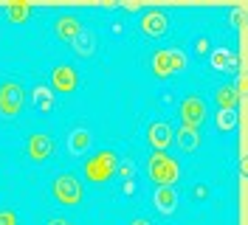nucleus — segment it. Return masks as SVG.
<instances>
[{"label": "nucleus", "mask_w": 248, "mask_h": 225, "mask_svg": "<svg viewBox=\"0 0 248 225\" xmlns=\"http://www.w3.org/2000/svg\"><path fill=\"white\" fill-rule=\"evenodd\" d=\"M147 172H150V180L155 183V189H172L181 180V164L167 152H153L147 161Z\"/></svg>", "instance_id": "1"}, {"label": "nucleus", "mask_w": 248, "mask_h": 225, "mask_svg": "<svg viewBox=\"0 0 248 225\" xmlns=\"http://www.w3.org/2000/svg\"><path fill=\"white\" fill-rule=\"evenodd\" d=\"M116 169H119V155L113 150H99L93 152L91 158L85 161L82 166V172H85V178L91 180V183H108L113 175H116Z\"/></svg>", "instance_id": "2"}, {"label": "nucleus", "mask_w": 248, "mask_h": 225, "mask_svg": "<svg viewBox=\"0 0 248 225\" xmlns=\"http://www.w3.org/2000/svg\"><path fill=\"white\" fill-rule=\"evenodd\" d=\"M51 195L54 200L60 203V206H68V209H74L82 203V183L74 172H60L54 183H51Z\"/></svg>", "instance_id": "3"}, {"label": "nucleus", "mask_w": 248, "mask_h": 225, "mask_svg": "<svg viewBox=\"0 0 248 225\" xmlns=\"http://www.w3.org/2000/svg\"><path fill=\"white\" fill-rule=\"evenodd\" d=\"M26 105V88L17 79H3L0 82V116L15 119Z\"/></svg>", "instance_id": "4"}, {"label": "nucleus", "mask_w": 248, "mask_h": 225, "mask_svg": "<svg viewBox=\"0 0 248 225\" xmlns=\"http://www.w3.org/2000/svg\"><path fill=\"white\" fill-rule=\"evenodd\" d=\"M178 113H181V127L198 130V133H201V127L209 119V107H206V102H203L201 96H186V99H181Z\"/></svg>", "instance_id": "5"}, {"label": "nucleus", "mask_w": 248, "mask_h": 225, "mask_svg": "<svg viewBox=\"0 0 248 225\" xmlns=\"http://www.w3.org/2000/svg\"><path fill=\"white\" fill-rule=\"evenodd\" d=\"M48 88L54 90V93H74L79 90V71L74 65H68V62H60V65H54L51 68V85Z\"/></svg>", "instance_id": "6"}, {"label": "nucleus", "mask_w": 248, "mask_h": 225, "mask_svg": "<svg viewBox=\"0 0 248 225\" xmlns=\"http://www.w3.org/2000/svg\"><path fill=\"white\" fill-rule=\"evenodd\" d=\"M139 29L144 37H153V40H158V37H164L167 31H170V17H167V12L164 9H147L144 15H141V23Z\"/></svg>", "instance_id": "7"}, {"label": "nucleus", "mask_w": 248, "mask_h": 225, "mask_svg": "<svg viewBox=\"0 0 248 225\" xmlns=\"http://www.w3.org/2000/svg\"><path fill=\"white\" fill-rule=\"evenodd\" d=\"M54 152H57V144H54L51 135H46V133H31L29 135V141H26V155H29L31 161H37V164L51 161Z\"/></svg>", "instance_id": "8"}, {"label": "nucleus", "mask_w": 248, "mask_h": 225, "mask_svg": "<svg viewBox=\"0 0 248 225\" xmlns=\"http://www.w3.org/2000/svg\"><path fill=\"white\" fill-rule=\"evenodd\" d=\"M209 68L215 74H234L240 68V60H237V51L229 48V45H220L215 51H209Z\"/></svg>", "instance_id": "9"}, {"label": "nucleus", "mask_w": 248, "mask_h": 225, "mask_svg": "<svg viewBox=\"0 0 248 225\" xmlns=\"http://www.w3.org/2000/svg\"><path fill=\"white\" fill-rule=\"evenodd\" d=\"M147 144L153 147V152H167L172 144V127L167 121H153L147 127Z\"/></svg>", "instance_id": "10"}, {"label": "nucleus", "mask_w": 248, "mask_h": 225, "mask_svg": "<svg viewBox=\"0 0 248 225\" xmlns=\"http://www.w3.org/2000/svg\"><path fill=\"white\" fill-rule=\"evenodd\" d=\"M82 29H85V26L79 23L77 15H60L57 23H54V34H57V40H62V43H74Z\"/></svg>", "instance_id": "11"}, {"label": "nucleus", "mask_w": 248, "mask_h": 225, "mask_svg": "<svg viewBox=\"0 0 248 225\" xmlns=\"http://www.w3.org/2000/svg\"><path fill=\"white\" fill-rule=\"evenodd\" d=\"M71 45H74V54H77V57L91 60V57H96V51H99V37H96V31L82 29L77 34V40H74Z\"/></svg>", "instance_id": "12"}, {"label": "nucleus", "mask_w": 248, "mask_h": 225, "mask_svg": "<svg viewBox=\"0 0 248 225\" xmlns=\"http://www.w3.org/2000/svg\"><path fill=\"white\" fill-rule=\"evenodd\" d=\"M91 144H93V135H91L88 127H77L74 133L68 135V152H71V155H77V158L91 150Z\"/></svg>", "instance_id": "13"}, {"label": "nucleus", "mask_w": 248, "mask_h": 225, "mask_svg": "<svg viewBox=\"0 0 248 225\" xmlns=\"http://www.w3.org/2000/svg\"><path fill=\"white\" fill-rule=\"evenodd\" d=\"M153 206H155V211L164 214V217L175 214V209H178V195H175V189H155Z\"/></svg>", "instance_id": "14"}, {"label": "nucleus", "mask_w": 248, "mask_h": 225, "mask_svg": "<svg viewBox=\"0 0 248 225\" xmlns=\"http://www.w3.org/2000/svg\"><path fill=\"white\" fill-rule=\"evenodd\" d=\"M172 141L181 147V152H195L201 147V133L189 130V127H178V130H172Z\"/></svg>", "instance_id": "15"}, {"label": "nucleus", "mask_w": 248, "mask_h": 225, "mask_svg": "<svg viewBox=\"0 0 248 225\" xmlns=\"http://www.w3.org/2000/svg\"><path fill=\"white\" fill-rule=\"evenodd\" d=\"M215 102L220 110H237V102H240V90L234 85H217L215 88Z\"/></svg>", "instance_id": "16"}, {"label": "nucleus", "mask_w": 248, "mask_h": 225, "mask_svg": "<svg viewBox=\"0 0 248 225\" xmlns=\"http://www.w3.org/2000/svg\"><path fill=\"white\" fill-rule=\"evenodd\" d=\"M31 96H34V107H37V113H51L54 110V90L48 88V85H34L31 88Z\"/></svg>", "instance_id": "17"}, {"label": "nucleus", "mask_w": 248, "mask_h": 225, "mask_svg": "<svg viewBox=\"0 0 248 225\" xmlns=\"http://www.w3.org/2000/svg\"><path fill=\"white\" fill-rule=\"evenodd\" d=\"M150 65H153V74L158 76V79H170L172 76V65H170L167 48H158V51L153 54V60H150Z\"/></svg>", "instance_id": "18"}, {"label": "nucleus", "mask_w": 248, "mask_h": 225, "mask_svg": "<svg viewBox=\"0 0 248 225\" xmlns=\"http://www.w3.org/2000/svg\"><path fill=\"white\" fill-rule=\"evenodd\" d=\"M215 124L220 133H232L234 127H237V113L234 110H220L215 116Z\"/></svg>", "instance_id": "19"}, {"label": "nucleus", "mask_w": 248, "mask_h": 225, "mask_svg": "<svg viewBox=\"0 0 248 225\" xmlns=\"http://www.w3.org/2000/svg\"><path fill=\"white\" fill-rule=\"evenodd\" d=\"M31 6H26V3H17V6H9L6 9V17H9V23H26L31 17Z\"/></svg>", "instance_id": "20"}, {"label": "nucleus", "mask_w": 248, "mask_h": 225, "mask_svg": "<svg viewBox=\"0 0 248 225\" xmlns=\"http://www.w3.org/2000/svg\"><path fill=\"white\" fill-rule=\"evenodd\" d=\"M167 54H170V65H172V74H178V71H184L186 68V54L181 48H167Z\"/></svg>", "instance_id": "21"}, {"label": "nucleus", "mask_w": 248, "mask_h": 225, "mask_svg": "<svg viewBox=\"0 0 248 225\" xmlns=\"http://www.w3.org/2000/svg\"><path fill=\"white\" fill-rule=\"evenodd\" d=\"M0 225H20V217H17V211H12V209H0Z\"/></svg>", "instance_id": "22"}, {"label": "nucleus", "mask_w": 248, "mask_h": 225, "mask_svg": "<svg viewBox=\"0 0 248 225\" xmlns=\"http://www.w3.org/2000/svg\"><path fill=\"white\" fill-rule=\"evenodd\" d=\"M209 51H212V40H209V37H198V40H195V54H198V57H206Z\"/></svg>", "instance_id": "23"}, {"label": "nucleus", "mask_w": 248, "mask_h": 225, "mask_svg": "<svg viewBox=\"0 0 248 225\" xmlns=\"http://www.w3.org/2000/svg\"><path fill=\"white\" fill-rule=\"evenodd\" d=\"M206 197H209V186H206V183H198V186L192 189V200H198V203H203Z\"/></svg>", "instance_id": "24"}, {"label": "nucleus", "mask_w": 248, "mask_h": 225, "mask_svg": "<svg viewBox=\"0 0 248 225\" xmlns=\"http://www.w3.org/2000/svg\"><path fill=\"white\" fill-rule=\"evenodd\" d=\"M122 192H124V195H139V186H136V183H133V180H124Z\"/></svg>", "instance_id": "25"}, {"label": "nucleus", "mask_w": 248, "mask_h": 225, "mask_svg": "<svg viewBox=\"0 0 248 225\" xmlns=\"http://www.w3.org/2000/svg\"><path fill=\"white\" fill-rule=\"evenodd\" d=\"M116 172H119V175H122L124 180H130V178H133V166H130V164H124V166H119V169H116Z\"/></svg>", "instance_id": "26"}, {"label": "nucleus", "mask_w": 248, "mask_h": 225, "mask_svg": "<svg viewBox=\"0 0 248 225\" xmlns=\"http://www.w3.org/2000/svg\"><path fill=\"white\" fill-rule=\"evenodd\" d=\"M46 225H71V223H68L65 217H51V220H48Z\"/></svg>", "instance_id": "27"}, {"label": "nucleus", "mask_w": 248, "mask_h": 225, "mask_svg": "<svg viewBox=\"0 0 248 225\" xmlns=\"http://www.w3.org/2000/svg\"><path fill=\"white\" fill-rule=\"evenodd\" d=\"M243 15H246L243 9H234V12H232V20H234V26H240V20H243Z\"/></svg>", "instance_id": "28"}, {"label": "nucleus", "mask_w": 248, "mask_h": 225, "mask_svg": "<svg viewBox=\"0 0 248 225\" xmlns=\"http://www.w3.org/2000/svg\"><path fill=\"white\" fill-rule=\"evenodd\" d=\"M130 225H153L150 220H144V217H136V220H130Z\"/></svg>", "instance_id": "29"}, {"label": "nucleus", "mask_w": 248, "mask_h": 225, "mask_svg": "<svg viewBox=\"0 0 248 225\" xmlns=\"http://www.w3.org/2000/svg\"><path fill=\"white\" fill-rule=\"evenodd\" d=\"M71 225H74V223H71Z\"/></svg>", "instance_id": "30"}]
</instances>
